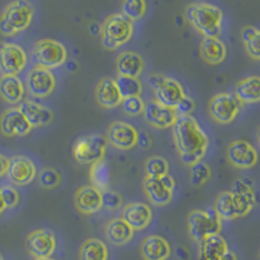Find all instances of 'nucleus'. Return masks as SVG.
Listing matches in <instances>:
<instances>
[{
  "label": "nucleus",
  "instance_id": "31",
  "mask_svg": "<svg viewBox=\"0 0 260 260\" xmlns=\"http://www.w3.org/2000/svg\"><path fill=\"white\" fill-rule=\"evenodd\" d=\"M80 260H108V248L103 241L89 238L80 250Z\"/></svg>",
  "mask_w": 260,
  "mask_h": 260
},
{
  "label": "nucleus",
  "instance_id": "41",
  "mask_svg": "<svg viewBox=\"0 0 260 260\" xmlns=\"http://www.w3.org/2000/svg\"><path fill=\"white\" fill-rule=\"evenodd\" d=\"M39 183L45 189H53L60 183V175L55 169L45 168L39 175Z\"/></svg>",
  "mask_w": 260,
  "mask_h": 260
},
{
  "label": "nucleus",
  "instance_id": "33",
  "mask_svg": "<svg viewBox=\"0 0 260 260\" xmlns=\"http://www.w3.org/2000/svg\"><path fill=\"white\" fill-rule=\"evenodd\" d=\"M213 211L219 216L220 220H234L237 219L236 210H234L233 198L231 191L220 192L219 197L216 198Z\"/></svg>",
  "mask_w": 260,
  "mask_h": 260
},
{
  "label": "nucleus",
  "instance_id": "14",
  "mask_svg": "<svg viewBox=\"0 0 260 260\" xmlns=\"http://www.w3.org/2000/svg\"><path fill=\"white\" fill-rule=\"evenodd\" d=\"M7 177L15 185L24 186L31 182L37 175L34 162L26 156H13L8 160L6 172Z\"/></svg>",
  "mask_w": 260,
  "mask_h": 260
},
{
  "label": "nucleus",
  "instance_id": "44",
  "mask_svg": "<svg viewBox=\"0 0 260 260\" xmlns=\"http://www.w3.org/2000/svg\"><path fill=\"white\" fill-rule=\"evenodd\" d=\"M160 181H161L162 183H164V186L167 187V189H169L171 191H173L176 187V182L175 180L171 177L169 175H166V176H162V177H160Z\"/></svg>",
  "mask_w": 260,
  "mask_h": 260
},
{
  "label": "nucleus",
  "instance_id": "36",
  "mask_svg": "<svg viewBox=\"0 0 260 260\" xmlns=\"http://www.w3.org/2000/svg\"><path fill=\"white\" fill-rule=\"evenodd\" d=\"M146 177L160 178L162 176L168 175V161L161 156H151L148 157L145 164Z\"/></svg>",
  "mask_w": 260,
  "mask_h": 260
},
{
  "label": "nucleus",
  "instance_id": "24",
  "mask_svg": "<svg viewBox=\"0 0 260 260\" xmlns=\"http://www.w3.org/2000/svg\"><path fill=\"white\" fill-rule=\"evenodd\" d=\"M141 254L145 260H167L171 256V246L160 236H148L141 245Z\"/></svg>",
  "mask_w": 260,
  "mask_h": 260
},
{
  "label": "nucleus",
  "instance_id": "11",
  "mask_svg": "<svg viewBox=\"0 0 260 260\" xmlns=\"http://www.w3.org/2000/svg\"><path fill=\"white\" fill-rule=\"evenodd\" d=\"M106 139L117 150H130L138 145L139 134L133 125L115 121L108 126Z\"/></svg>",
  "mask_w": 260,
  "mask_h": 260
},
{
  "label": "nucleus",
  "instance_id": "39",
  "mask_svg": "<svg viewBox=\"0 0 260 260\" xmlns=\"http://www.w3.org/2000/svg\"><path fill=\"white\" fill-rule=\"evenodd\" d=\"M121 104L125 113L129 116H138L143 113V110H145V102L141 96L125 98L122 99Z\"/></svg>",
  "mask_w": 260,
  "mask_h": 260
},
{
  "label": "nucleus",
  "instance_id": "28",
  "mask_svg": "<svg viewBox=\"0 0 260 260\" xmlns=\"http://www.w3.org/2000/svg\"><path fill=\"white\" fill-rule=\"evenodd\" d=\"M143 189H145L148 201L155 206H166L172 201V197H173V191L167 189L160 178L146 177L143 182Z\"/></svg>",
  "mask_w": 260,
  "mask_h": 260
},
{
  "label": "nucleus",
  "instance_id": "12",
  "mask_svg": "<svg viewBox=\"0 0 260 260\" xmlns=\"http://www.w3.org/2000/svg\"><path fill=\"white\" fill-rule=\"evenodd\" d=\"M26 247L29 254L34 259L51 257L56 248L55 234L48 229H38L31 232L26 238Z\"/></svg>",
  "mask_w": 260,
  "mask_h": 260
},
{
  "label": "nucleus",
  "instance_id": "6",
  "mask_svg": "<svg viewBox=\"0 0 260 260\" xmlns=\"http://www.w3.org/2000/svg\"><path fill=\"white\" fill-rule=\"evenodd\" d=\"M148 82L155 92V102L164 107L176 108L178 102L186 95L180 82L162 74H152Z\"/></svg>",
  "mask_w": 260,
  "mask_h": 260
},
{
  "label": "nucleus",
  "instance_id": "48",
  "mask_svg": "<svg viewBox=\"0 0 260 260\" xmlns=\"http://www.w3.org/2000/svg\"><path fill=\"white\" fill-rule=\"evenodd\" d=\"M0 260H4V257L2 256V255H0Z\"/></svg>",
  "mask_w": 260,
  "mask_h": 260
},
{
  "label": "nucleus",
  "instance_id": "35",
  "mask_svg": "<svg viewBox=\"0 0 260 260\" xmlns=\"http://www.w3.org/2000/svg\"><path fill=\"white\" fill-rule=\"evenodd\" d=\"M115 82L122 99L130 96H139L141 91H142V85H141L138 78L117 76Z\"/></svg>",
  "mask_w": 260,
  "mask_h": 260
},
{
  "label": "nucleus",
  "instance_id": "32",
  "mask_svg": "<svg viewBox=\"0 0 260 260\" xmlns=\"http://www.w3.org/2000/svg\"><path fill=\"white\" fill-rule=\"evenodd\" d=\"M111 180V169L110 166L107 164V161H104L103 159L99 160V161L91 164V169H90V181H91V185L94 187H96L98 190L108 189V183Z\"/></svg>",
  "mask_w": 260,
  "mask_h": 260
},
{
  "label": "nucleus",
  "instance_id": "23",
  "mask_svg": "<svg viewBox=\"0 0 260 260\" xmlns=\"http://www.w3.org/2000/svg\"><path fill=\"white\" fill-rule=\"evenodd\" d=\"M228 251L226 241L220 234H215L199 242L198 260H224Z\"/></svg>",
  "mask_w": 260,
  "mask_h": 260
},
{
  "label": "nucleus",
  "instance_id": "5",
  "mask_svg": "<svg viewBox=\"0 0 260 260\" xmlns=\"http://www.w3.org/2000/svg\"><path fill=\"white\" fill-rule=\"evenodd\" d=\"M187 231L192 240L199 243L207 237L220 233L221 220L213 208L208 211H192L187 217Z\"/></svg>",
  "mask_w": 260,
  "mask_h": 260
},
{
  "label": "nucleus",
  "instance_id": "43",
  "mask_svg": "<svg viewBox=\"0 0 260 260\" xmlns=\"http://www.w3.org/2000/svg\"><path fill=\"white\" fill-rule=\"evenodd\" d=\"M194 108H195V102L192 101L190 96L185 95V96L178 102L175 111L177 112L178 116H185V115H190V113L194 111Z\"/></svg>",
  "mask_w": 260,
  "mask_h": 260
},
{
  "label": "nucleus",
  "instance_id": "42",
  "mask_svg": "<svg viewBox=\"0 0 260 260\" xmlns=\"http://www.w3.org/2000/svg\"><path fill=\"white\" fill-rule=\"evenodd\" d=\"M0 195H2V199L4 202L6 210L7 208L16 207L18 204V201H20V195H18L17 190L11 186V185H4L0 189Z\"/></svg>",
  "mask_w": 260,
  "mask_h": 260
},
{
  "label": "nucleus",
  "instance_id": "22",
  "mask_svg": "<svg viewBox=\"0 0 260 260\" xmlns=\"http://www.w3.org/2000/svg\"><path fill=\"white\" fill-rule=\"evenodd\" d=\"M95 99L98 104L107 110H112L121 104L122 98L118 92L115 80L112 78H103L95 87Z\"/></svg>",
  "mask_w": 260,
  "mask_h": 260
},
{
  "label": "nucleus",
  "instance_id": "1",
  "mask_svg": "<svg viewBox=\"0 0 260 260\" xmlns=\"http://www.w3.org/2000/svg\"><path fill=\"white\" fill-rule=\"evenodd\" d=\"M173 137L177 152L183 164L191 167L201 161L208 148V137L192 116H178L173 125Z\"/></svg>",
  "mask_w": 260,
  "mask_h": 260
},
{
  "label": "nucleus",
  "instance_id": "17",
  "mask_svg": "<svg viewBox=\"0 0 260 260\" xmlns=\"http://www.w3.org/2000/svg\"><path fill=\"white\" fill-rule=\"evenodd\" d=\"M143 116H145V120L148 124L155 127H159V129L172 127L178 118L175 108L164 107L155 101L145 104Z\"/></svg>",
  "mask_w": 260,
  "mask_h": 260
},
{
  "label": "nucleus",
  "instance_id": "2",
  "mask_svg": "<svg viewBox=\"0 0 260 260\" xmlns=\"http://www.w3.org/2000/svg\"><path fill=\"white\" fill-rule=\"evenodd\" d=\"M185 16L204 37L219 38L222 24V12L219 7L208 3H192L186 7Z\"/></svg>",
  "mask_w": 260,
  "mask_h": 260
},
{
  "label": "nucleus",
  "instance_id": "18",
  "mask_svg": "<svg viewBox=\"0 0 260 260\" xmlns=\"http://www.w3.org/2000/svg\"><path fill=\"white\" fill-rule=\"evenodd\" d=\"M237 217H242L251 212L255 206V194L252 186L246 180H237L231 190Z\"/></svg>",
  "mask_w": 260,
  "mask_h": 260
},
{
  "label": "nucleus",
  "instance_id": "21",
  "mask_svg": "<svg viewBox=\"0 0 260 260\" xmlns=\"http://www.w3.org/2000/svg\"><path fill=\"white\" fill-rule=\"evenodd\" d=\"M122 219L133 231H142L152 219L151 208L146 203H130L122 211Z\"/></svg>",
  "mask_w": 260,
  "mask_h": 260
},
{
  "label": "nucleus",
  "instance_id": "25",
  "mask_svg": "<svg viewBox=\"0 0 260 260\" xmlns=\"http://www.w3.org/2000/svg\"><path fill=\"white\" fill-rule=\"evenodd\" d=\"M143 68H145V62L142 57L132 51L120 53L116 59V71L118 76L138 78L142 74Z\"/></svg>",
  "mask_w": 260,
  "mask_h": 260
},
{
  "label": "nucleus",
  "instance_id": "16",
  "mask_svg": "<svg viewBox=\"0 0 260 260\" xmlns=\"http://www.w3.org/2000/svg\"><path fill=\"white\" fill-rule=\"evenodd\" d=\"M31 129L25 116L16 107L4 111L0 117V132L6 137L27 136Z\"/></svg>",
  "mask_w": 260,
  "mask_h": 260
},
{
  "label": "nucleus",
  "instance_id": "26",
  "mask_svg": "<svg viewBox=\"0 0 260 260\" xmlns=\"http://www.w3.org/2000/svg\"><path fill=\"white\" fill-rule=\"evenodd\" d=\"M201 57L211 65H217L226 57V46L217 37H204L199 46Z\"/></svg>",
  "mask_w": 260,
  "mask_h": 260
},
{
  "label": "nucleus",
  "instance_id": "29",
  "mask_svg": "<svg viewBox=\"0 0 260 260\" xmlns=\"http://www.w3.org/2000/svg\"><path fill=\"white\" fill-rule=\"evenodd\" d=\"M134 231L122 219H112L106 226V237L108 242L115 246H124L133 238Z\"/></svg>",
  "mask_w": 260,
  "mask_h": 260
},
{
  "label": "nucleus",
  "instance_id": "8",
  "mask_svg": "<svg viewBox=\"0 0 260 260\" xmlns=\"http://www.w3.org/2000/svg\"><path fill=\"white\" fill-rule=\"evenodd\" d=\"M107 148V139L101 134H90L81 137L74 143V159L81 164H94L104 157Z\"/></svg>",
  "mask_w": 260,
  "mask_h": 260
},
{
  "label": "nucleus",
  "instance_id": "19",
  "mask_svg": "<svg viewBox=\"0 0 260 260\" xmlns=\"http://www.w3.org/2000/svg\"><path fill=\"white\" fill-rule=\"evenodd\" d=\"M74 206L83 215H92L102 208V191L92 185L82 186L74 194Z\"/></svg>",
  "mask_w": 260,
  "mask_h": 260
},
{
  "label": "nucleus",
  "instance_id": "47",
  "mask_svg": "<svg viewBox=\"0 0 260 260\" xmlns=\"http://www.w3.org/2000/svg\"><path fill=\"white\" fill-rule=\"evenodd\" d=\"M36 260H55L52 257H42V259H36Z\"/></svg>",
  "mask_w": 260,
  "mask_h": 260
},
{
  "label": "nucleus",
  "instance_id": "37",
  "mask_svg": "<svg viewBox=\"0 0 260 260\" xmlns=\"http://www.w3.org/2000/svg\"><path fill=\"white\" fill-rule=\"evenodd\" d=\"M146 9H147L146 0H124L122 15L134 22L141 20L146 15Z\"/></svg>",
  "mask_w": 260,
  "mask_h": 260
},
{
  "label": "nucleus",
  "instance_id": "45",
  "mask_svg": "<svg viewBox=\"0 0 260 260\" xmlns=\"http://www.w3.org/2000/svg\"><path fill=\"white\" fill-rule=\"evenodd\" d=\"M8 160L9 159H7L6 156H3V155H0V177L6 175L7 167H8Z\"/></svg>",
  "mask_w": 260,
  "mask_h": 260
},
{
  "label": "nucleus",
  "instance_id": "7",
  "mask_svg": "<svg viewBox=\"0 0 260 260\" xmlns=\"http://www.w3.org/2000/svg\"><path fill=\"white\" fill-rule=\"evenodd\" d=\"M32 55L38 67L51 71L64 64L67 60V48L62 43L53 39H41L34 46Z\"/></svg>",
  "mask_w": 260,
  "mask_h": 260
},
{
  "label": "nucleus",
  "instance_id": "4",
  "mask_svg": "<svg viewBox=\"0 0 260 260\" xmlns=\"http://www.w3.org/2000/svg\"><path fill=\"white\" fill-rule=\"evenodd\" d=\"M101 31L104 48L110 51L117 50L132 38L133 22L122 13H115L107 17Z\"/></svg>",
  "mask_w": 260,
  "mask_h": 260
},
{
  "label": "nucleus",
  "instance_id": "38",
  "mask_svg": "<svg viewBox=\"0 0 260 260\" xmlns=\"http://www.w3.org/2000/svg\"><path fill=\"white\" fill-rule=\"evenodd\" d=\"M211 177L210 167L203 161H199L197 164H192L190 169V181L192 186H202L203 183L207 182Z\"/></svg>",
  "mask_w": 260,
  "mask_h": 260
},
{
  "label": "nucleus",
  "instance_id": "10",
  "mask_svg": "<svg viewBox=\"0 0 260 260\" xmlns=\"http://www.w3.org/2000/svg\"><path fill=\"white\" fill-rule=\"evenodd\" d=\"M26 52L16 43L0 45V73L3 76H17L26 67Z\"/></svg>",
  "mask_w": 260,
  "mask_h": 260
},
{
  "label": "nucleus",
  "instance_id": "46",
  "mask_svg": "<svg viewBox=\"0 0 260 260\" xmlns=\"http://www.w3.org/2000/svg\"><path fill=\"white\" fill-rule=\"evenodd\" d=\"M6 211V206H4V202L3 199H2V195H0V215Z\"/></svg>",
  "mask_w": 260,
  "mask_h": 260
},
{
  "label": "nucleus",
  "instance_id": "27",
  "mask_svg": "<svg viewBox=\"0 0 260 260\" xmlns=\"http://www.w3.org/2000/svg\"><path fill=\"white\" fill-rule=\"evenodd\" d=\"M25 89L17 76L0 77V96L8 104H20L24 99Z\"/></svg>",
  "mask_w": 260,
  "mask_h": 260
},
{
  "label": "nucleus",
  "instance_id": "13",
  "mask_svg": "<svg viewBox=\"0 0 260 260\" xmlns=\"http://www.w3.org/2000/svg\"><path fill=\"white\" fill-rule=\"evenodd\" d=\"M27 90L36 98H47L55 90L56 80L50 69L36 67L29 72L26 81Z\"/></svg>",
  "mask_w": 260,
  "mask_h": 260
},
{
  "label": "nucleus",
  "instance_id": "20",
  "mask_svg": "<svg viewBox=\"0 0 260 260\" xmlns=\"http://www.w3.org/2000/svg\"><path fill=\"white\" fill-rule=\"evenodd\" d=\"M17 108L25 116L31 127L46 126L53 120V113L50 108L32 101H22Z\"/></svg>",
  "mask_w": 260,
  "mask_h": 260
},
{
  "label": "nucleus",
  "instance_id": "34",
  "mask_svg": "<svg viewBox=\"0 0 260 260\" xmlns=\"http://www.w3.org/2000/svg\"><path fill=\"white\" fill-rule=\"evenodd\" d=\"M246 51L252 59H260V31L255 26H245L241 32Z\"/></svg>",
  "mask_w": 260,
  "mask_h": 260
},
{
  "label": "nucleus",
  "instance_id": "9",
  "mask_svg": "<svg viewBox=\"0 0 260 260\" xmlns=\"http://www.w3.org/2000/svg\"><path fill=\"white\" fill-rule=\"evenodd\" d=\"M241 103L236 95L231 92H220L211 98L208 103V112L211 117L219 124H229L240 113Z\"/></svg>",
  "mask_w": 260,
  "mask_h": 260
},
{
  "label": "nucleus",
  "instance_id": "15",
  "mask_svg": "<svg viewBox=\"0 0 260 260\" xmlns=\"http://www.w3.org/2000/svg\"><path fill=\"white\" fill-rule=\"evenodd\" d=\"M226 156L232 166L238 169H250L256 164L257 152L246 141H234L228 146Z\"/></svg>",
  "mask_w": 260,
  "mask_h": 260
},
{
  "label": "nucleus",
  "instance_id": "3",
  "mask_svg": "<svg viewBox=\"0 0 260 260\" xmlns=\"http://www.w3.org/2000/svg\"><path fill=\"white\" fill-rule=\"evenodd\" d=\"M34 8L27 0H15L8 4L0 16V32L11 37L22 31L30 25Z\"/></svg>",
  "mask_w": 260,
  "mask_h": 260
},
{
  "label": "nucleus",
  "instance_id": "40",
  "mask_svg": "<svg viewBox=\"0 0 260 260\" xmlns=\"http://www.w3.org/2000/svg\"><path fill=\"white\" fill-rule=\"evenodd\" d=\"M121 204L122 198L118 192L110 189L102 191V207L107 208V210H117L121 207Z\"/></svg>",
  "mask_w": 260,
  "mask_h": 260
},
{
  "label": "nucleus",
  "instance_id": "30",
  "mask_svg": "<svg viewBox=\"0 0 260 260\" xmlns=\"http://www.w3.org/2000/svg\"><path fill=\"white\" fill-rule=\"evenodd\" d=\"M234 95L241 103H257L260 99V78L257 76H251L240 81L236 86Z\"/></svg>",
  "mask_w": 260,
  "mask_h": 260
}]
</instances>
